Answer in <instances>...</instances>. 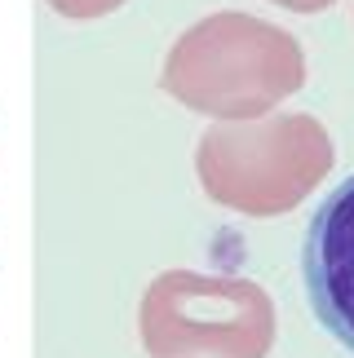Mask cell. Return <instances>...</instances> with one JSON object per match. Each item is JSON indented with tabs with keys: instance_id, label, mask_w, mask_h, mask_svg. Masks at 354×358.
<instances>
[{
	"instance_id": "6da1fadb",
	"label": "cell",
	"mask_w": 354,
	"mask_h": 358,
	"mask_svg": "<svg viewBox=\"0 0 354 358\" xmlns=\"http://www.w3.org/2000/svg\"><path fill=\"white\" fill-rule=\"evenodd\" d=\"M302 274L315 319L354 354V177L337 182L310 217Z\"/></svg>"
},
{
	"instance_id": "7a4b0ae2",
	"label": "cell",
	"mask_w": 354,
	"mask_h": 358,
	"mask_svg": "<svg viewBox=\"0 0 354 358\" xmlns=\"http://www.w3.org/2000/svg\"><path fill=\"white\" fill-rule=\"evenodd\" d=\"M49 5L58 13H66V18H98V13H111L125 0H49Z\"/></svg>"
}]
</instances>
